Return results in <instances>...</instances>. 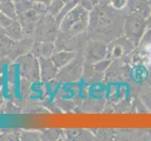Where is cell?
I'll use <instances>...</instances> for the list:
<instances>
[{
  "instance_id": "6",
  "label": "cell",
  "mask_w": 151,
  "mask_h": 141,
  "mask_svg": "<svg viewBox=\"0 0 151 141\" xmlns=\"http://www.w3.org/2000/svg\"><path fill=\"white\" fill-rule=\"evenodd\" d=\"M84 56L82 52H79L70 63L59 69L55 79L60 83H74L78 82L84 74Z\"/></svg>"
},
{
  "instance_id": "25",
  "label": "cell",
  "mask_w": 151,
  "mask_h": 141,
  "mask_svg": "<svg viewBox=\"0 0 151 141\" xmlns=\"http://www.w3.org/2000/svg\"><path fill=\"white\" fill-rule=\"evenodd\" d=\"M21 131L18 130H12L5 134H0V140H19Z\"/></svg>"
},
{
  "instance_id": "24",
  "label": "cell",
  "mask_w": 151,
  "mask_h": 141,
  "mask_svg": "<svg viewBox=\"0 0 151 141\" xmlns=\"http://www.w3.org/2000/svg\"><path fill=\"white\" fill-rule=\"evenodd\" d=\"M20 139L22 140H40V133L37 131H21Z\"/></svg>"
},
{
  "instance_id": "17",
  "label": "cell",
  "mask_w": 151,
  "mask_h": 141,
  "mask_svg": "<svg viewBox=\"0 0 151 141\" xmlns=\"http://www.w3.org/2000/svg\"><path fill=\"white\" fill-rule=\"evenodd\" d=\"M6 29V34L9 36V38H12L13 40H20L25 37L24 32L23 30L22 25H21L20 22L17 18H14L12 23L10 24Z\"/></svg>"
},
{
  "instance_id": "4",
  "label": "cell",
  "mask_w": 151,
  "mask_h": 141,
  "mask_svg": "<svg viewBox=\"0 0 151 141\" xmlns=\"http://www.w3.org/2000/svg\"><path fill=\"white\" fill-rule=\"evenodd\" d=\"M147 29V19L129 13H128L124 18L122 27L123 36L129 40H131L136 47L138 46Z\"/></svg>"
},
{
  "instance_id": "36",
  "label": "cell",
  "mask_w": 151,
  "mask_h": 141,
  "mask_svg": "<svg viewBox=\"0 0 151 141\" xmlns=\"http://www.w3.org/2000/svg\"><path fill=\"white\" fill-rule=\"evenodd\" d=\"M0 134H1V132H0Z\"/></svg>"
},
{
  "instance_id": "11",
  "label": "cell",
  "mask_w": 151,
  "mask_h": 141,
  "mask_svg": "<svg viewBox=\"0 0 151 141\" xmlns=\"http://www.w3.org/2000/svg\"><path fill=\"white\" fill-rule=\"evenodd\" d=\"M34 40H35L33 37H24L22 40L14 41V43L12 48H10L6 59L10 62H13L21 56L30 53Z\"/></svg>"
},
{
  "instance_id": "30",
  "label": "cell",
  "mask_w": 151,
  "mask_h": 141,
  "mask_svg": "<svg viewBox=\"0 0 151 141\" xmlns=\"http://www.w3.org/2000/svg\"><path fill=\"white\" fill-rule=\"evenodd\" d=\"M98 4L102 6H110L111 0H98Z\"/></svg>"
},
{
  "instance_id": "5",
  "label": "cell",
  "mask_w": 151,
  "mask_h": 141,
  "mask_svg": "<svg viewBox=\"0 0 151 141\" xmlns=\"http://www.w3.org/2000/svg\"><path fill=\"white\" fill-rule=\"evenodd\" d=\"M89 35L87 31L80 35H70L59 30L57 37L55 40V48L56 51H76L82 52V49L89 40Z\"/></svg>"
},
{
  "instance_id": "7",
  "label": "cell",
  "mask_w": 151,
  "mask_h": 141,
  "mask_svg": "<svg viewBox=\"0 0 151 141\" xmlns=\"http://www.w3.org/2000/svg\"><path fill=\"white\" fill-rule=\"evenodd\" d=\"M19 66V72L21 76L25 78L31 83L40 81V70L39 59L32 53H27L15 60Z\"/></svg>"
},
{
  "instance_id": "1",
  "label": "cell",
  "mask_w": 151,
  "mask_h": 141,
  "mask_svg": "<svg viewBox=\"0 0 151 141\" xmlns=\"http://www.w3.org/2000/svg\"><path fill=\"white\" fill-rule=\"evenodd\" d=\"M118 10L111 6L95 5L90 10L88 35L90 39L99 40V37L106 39L108 37H117L114 32H121L123 24L119 23Z\"/></svg>"
},
{
  "instance_id": "9",
  "label": "cell",
  "mask_w": 151,
  "mask_h": 141,
  "mask_svg": "<svg viewBox=\"0 0 151 141\" xmlns=\"http://www.w3.org/2000/svg\"><path fill=\"white\" fill-rule=\"evenodd\" d=\"M59 30V24L57 23L55 17L47 12L44 15L42 20L40 21L38 27L36 28L33 34V38L36 40L55 43Z\"/></svg>"
},
{
  "instance_id": "10",
  "label": "cell",
  "mask_w": 151,
  "mask_h": 141,
  "mask_svg": "<svg viewBox=\"0 0 151 141\" xmlns=\"http://www.w3.org/2000/svg\"><path fill=\"white\" fill-rule=\"evenodd\" d=\"M136 48L131 40L124 36H119L108 43V54L107 59L112 60H117L125 59Z\"/></svg>"
},
{
  "instance_id": "23",
  "label": "cell",
  "mask_w": 151,
  "mask_h": 141,
  "mask_svg": "<svg viewBox=\"0 0 151 141\" xmlns=\"http://www.w3.org/2000/svg\"><path fill=\"white\" fill-rule=\"evenodd\" d=\"M151 46V28H147L138 44L139 49H145Z\"/></svg>"
},
{
  "instance_id": "26",
  "label": "cell",
  "mask_w": 151,
  "mask_h": 141,
  "mask_svg": "<svg viewBox=\"0 0 151 141\" xmlns=\"http://www.w3.org/2000/svg\"><path fill=\"white\" fill-rule=\"evenodd\" d=\"M129 0H111L110 6L118 12H123L124 9H127Z\"/></svg>"
},
{
  "instance_id": "20",
  "label": "cell",
  "mask_w": 151,
  "mask_h": 141,
  "mask_svg": "<svg viewBox=\"0 0 151 141\" xmlns=\"http://www.w3.org/2000/svg\"><path fill=\"white\" fill-rule=\"evenodd\" d=\"M138 97L140 101L147 108V112H151V85H147L144 87L139 90Z\"/></svg>"
},
{
  "instance_id": "3",
  "label": "cell",
  "mask_w": 151,
  "mask_h": 141,
  "mask_svg": "<svg viewBox=\"0 0 151 141\" xmlns=\"http://www.w3.org/2000/svg\"><path fill=\"white\" fill-rule=\"evenodd\" d=\"M90 10L78 3L68 12L59 24L61 31L70 35H80L87 31L89 25Z\"/></svg>"
},
{
  "instance_id": "21",
  "label": "cell",
  "mask_w": 151,
  "mask_h": 141,
  "mask_svg": "<svg viewBox=\"0 0 151 141\" xmlns=\"http://www.w3.org/2000/svg\"><path fill=\"white\" fill-rule=\"evenodd\" d=\"M64 5L65 2L63 0H53L52 3L47 7V12L56 18V16L61 12V9H63Z\"/></svg>"
},
{
  "instance_id": "34",
  "label": "cell",
  "mask_w": 151,
  "mask_h": 141,
  "mask_svg": "<svg viewBox=\"0 0 151 141\" xmlns=\"http://www.w3.org/2000/svg\"><path fill=\"white\" fill-rule=\"evenodd\" d=\"M147 2L149 3V5H150V7H151V0H147Z\"/></svg>"
},
{
  "instance_id": "33",
  "label": "cell",
  "mask_w": 151,
  "mask_h": 141,
  "mask_svg": "<svg viewBox=\"0 0 151 141\" xmlns=\"http://www.w3.org/2000/svg\"><path fill=\"white\" fill-rule=\"evenodd\" d=\"M2 103H3V101H2V99H0V106H2Z\"/></svg>"
},
{
  "instance_id": "13",
  "label": "cell",
  "mask_w": 151,
  "mask_h": 141,
  "mask_svg": "<svg viewBox=\"0 0 151 141\" xmlns=\"http://www.w3.org/2000/svg\"><path fill=\"white\" fill-rule=\"evenodd\" d=\"M129 78L135 84L143 85L144 83L148 81L149 69L147 67V65L142 63V62L129 64Z\"/></svg>"
},
{
  "instance_id": "8",
  "label": "cell",
  "mask_w": 151,
  "mask_h": 141,
  "mask_svg": "<svg viewBox=\"0 0 151 141\" xmlns=\"http://www.w3.org/2000/svg\"><path fill=\"white\" fill-rule=\"evenodd\" d=\"M82 53L85 64H95L99 61L107 59L108 43L101 40L89 39Z\"/></svg>"
},
{
  "instance_id": "22",
  "label": "cell",
  "mask_w": 151,
  "mask_h": 141,
  "mask_svg": "<svg viewBox=\"0 0 151 141\" xmlns=\"http://www.w3.org/2000/svg\"><path fill=\"white\" fill-rule=\"evenodd\" d=\"M62 134V132L56 129H49L45 130V131L40 133V137L41 139H47V140H53L57 139Z\"/></svg>"
},
{
  "instance_id": "12",
  "label": "cell",
  "mask_w": 151,
  "mask_h": 141,
  "mask_svg": "<svg viewBox=\"0 0 151 141\" xmlns=\"http://www.w3.org/2000/svg\"><path fill=\"white\" fill-rule=\"evenodd\" d=\"M40 70V81L50 82L56 78L59 69L55 66L51 57H39Z\"/></svg>"
},
{
  "instance_id": "2",
  "label": "cell",
  "mask_w": 151,
  "mask_h": 141,
  "mask_svg": "<svg viewBox=\"0 0 151 141\" xmlns=\"http://www.w3.org/2000/svg\"><path fill=\"white\" fill-rule=\"evenodd\" d=\"M16 18L22 25L25 37H33L36 28L47 13V6L31 0H19L15 2Z\"/></svg>"
},
{
  "instance_id": "14",
  "label": "cell",
  "mask_w": 151,
  "mask_h": 141,
  "mask_svg": "<svg viewBox=\"0 0 151 141\" xmlns=\"http://www.w3.org/2000/svg\"><path fill=\"white\" fill-rule=\"evenodd\" d=\"M127 12L129 14L147 19L151 13V7L147 0H129Z\"/></svg>"
},
{
  "instance_id": "27",
  "label": "cell",
  "mask_w": 151,
  "mask_h": 141,
  "mask_svg": "<svg viewBox=\"0 0 151 141\" xmlns=\"http://www.w3.org/2000/svg\"><path fill=\"white\" fill-rule=\"evenodd\" d=\"M13 19L14 18L9 17V16H7L6 14L0 12V24H1V25H2L4 28H7L9 25L12 23Z\"/></svg>"
},
{
  "instance_id": "19",
  "label": "cell",
  "mask_w": 151,
  "mask_h": 141,
  "mask_svg": "<svg viewBox=\"0 0 151 141\" xmlns=\"http://www.w3.org/2000/svg\"><path fill=\"white\" fill-rule=\"evenodd\" d=\"M14 41L7 34L0 36V59H6Z\"/></svg>"
},
{
  "instance_id": "32",
  "label": "cell",
  "mask_w": 151,
  "mask_h": 141,
  "mask_svg": "<svg viewBox=\"0 0 151 141\" xmlns=\"http://www.w3.org/2000/svg\"><path fill=\"white\" fill-rule=\"evenodd\" d=\"M5 34H6V29H5L1 25V24H0V36L5 35Z\"/></svg>"
},
{
  "instance_id": "31",
  "label": "cell",
  "mask_w": 151,
  "mask_h": 141,
  "mask_svg": "<svg viewBox=\"0 0 151 141\" xmlns=\"http://www.w3.org/2000/svg\"><path fill=\"white\" fill-rule=\"evenodd\" d=\"M147 28H151V13L147 18Z\"/></svg>"
},
{
  "instance_id": "35",
  "label": "cell",
  "mask_w": 151,
  "mask_h": 141,
  "mask_svg": "<svg viewBox=\"0 0 151 141\" xmlns=\"http://www.w3.org/2000/svg\"><path fill=\"white\" fill-rule=\"evenodd\" d=\"M13 1H14V2H16V1H19V0H13Z\"/></svg>"
},
{
  "instance_id": "16",
  "label": "cell",
  "mask_w": 151,
  "mask_h": 141,
  "mask_svg": "<svg viewBox=\"0 0 151 141\" xmlns=\"http://www.w3.org/2000/svg\"><path fill=\"white\" fill-rule=\"evenodd\" d=\"M78 54L79 52L76 51H56L51 56V59L54 61L55 66L58 69H61L62 67L70 63Z\"/></svg>"
},
{
  "instance_id": "15",
  "label": "cell",
  "mask_w": 151,
  "mask_h": 141,
  "mask_svg": "<svg viewBox=\"0 0 151 141\" xmlns=\"http://www.w3.org/2000/svg\"><path fill=\"white\" fill-rule=\"evenodd\" d=\"M55 52V43L53 41L34 40V43L31 49V53L35 56L39 57H51Z\"/></svg>"
},
{
  "instance_id": "18",
  "label": "cell",
  "mask_w": 151,
  "mask_h": 141,
  "mask_svg": "<svg viewBox=\"0 0 151 141\" xmlns=\"http://www.w3.org/2000/svg\"><path fill=\"white\" fill-rule=\"evenodd\" d=\"M0 12L12 18H16V6L13 0H0Z\"/></svg>"
},
{
  "instance_id": "29",
  "label": "cell",
  "mask_w": 151,
  "mask_h": 141,
  "mask_svg": "<svg viewBox=\"0 0 151 141\" xmlns=\"http://www.w3.org/2000/svg\"><path fill=\"white\" fill-rule=\"evenodd\" d=\"M31 1H33V2H37V3H41V4H44L46 5V6H49V5L52 3V1L53 0H31Z\"/></svg>"
},
{
  "instance_id": "28",
  "label": "cell",
  "mask_w": 151,
  "mask_h": 141,
  "mask_svg": "<svg viewBox=\"0 0 151 141\" xmlns=\"http://www.w3.org/2000/svg\"><path fill=\"white\" fill-rule=\"evenodd\" d=\"M79 4L88 10H91L95 5L98 4V0H79Z\"/></svg>"
}]
</instances>
